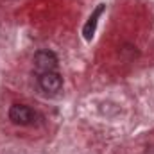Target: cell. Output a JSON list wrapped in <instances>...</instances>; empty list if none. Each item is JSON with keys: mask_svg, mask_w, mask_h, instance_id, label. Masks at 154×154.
Listing matches in <instances>:
<instances>
[{"mask_svg": "<svg viewBox=\"0 0 154 154\" xmlns=\"http://www.w3.org/2000/svg\"><path fill=\"white\" fill-rule=\"evenodd\" d=\"M9 120L16 125H32L36 122V111L25 104H13L9 108Z\"/></svg>", "mask_w": 154, "mask_h": 154, "instance_id": "1", "label": "cell"}, {"mask_svg": "<svg viewBox=\"0 0 154 154\" xmlns=\"http://www.w3.org/2000/svg\"><path fill=\"white\" fill-rule=\"evenodd\" d=\"M34 68L38 74H45V72H56L57 70V56L52 52V50H38L34 54Z\"/></svg>", "mask_w": 154, "mask_h": 154, "instance_id": "2", "label": "cell"}, {"mask_svg": "<svg viewBox=\"0 0 154 154\" xmlns=\"http://www.w3.org/2000/svg\"><path fill=\"white\" fill-rule=\"evenodd\" d=\"M38 84L41 88V91L54 95L63 88V77L59 75L57 72H45L38 75Z\"/></svg>", "mask_w": 154, "mask_h": 154, "instance_id": "3", "label": "cell"}, {"mask_svg": "<svg viewBox=\"0 0 154 154\" xmlns=\"http://www.w3.org/2000/svg\"><path fill=\"white\" fill-rule=\"evenodd\" d=\"M104 9H106V5H104V4H99V5L95 7V11L90 14L88 22L84 23V27H82V36H84V39H86V41H91L93 34H95V31H97L99 18H100V14L104 13Z\"/></svg>", "mask_w": 154, "mask_h": 154, "instance_id": "4", "label": "cell"}]
</instances>
